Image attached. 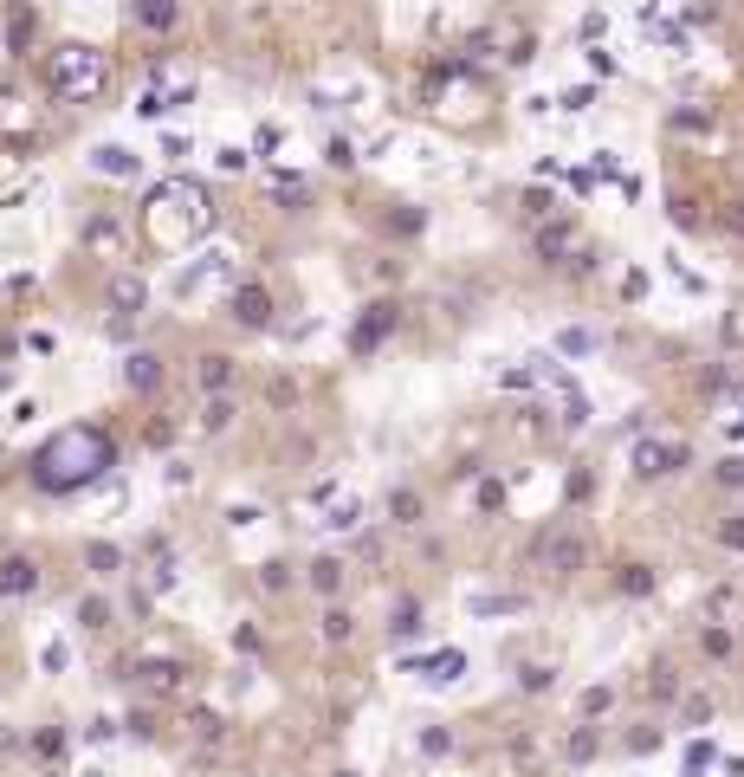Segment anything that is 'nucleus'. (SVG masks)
<instances>
[{
	"instance_id": "obj_1",
	"label": "nucleus",
	"mask_w": 744,
	"mask_h": 777,
	"mask_svg": "<svg viewBox=\"0 0 744 777\" xmlns=\"http://www.w3.org/2000/svg\"><path fill=\"white\" fill-rule=\"evenodd\" d=\"M117 460H124V441H117V428H104V421H65L59 434H46V441L33 447V460H26V480H33L46 499H72V493L98 486V480H104Z\"/></svg>"
},
{
	"instance_id": "obj_2",
	"label": "nucleus",
	"mask_w": 744,
	"mask_h": 777,
	"mask_svg": "<svg viewBox=\"0 0 744 777\" xmlns=\"http://www.w3.org/2000/svg\"><path fill=\"white\" fill-rule=\"evenodd\" d=\"M208 227H214V208H208V188H201L195 175H169V182L149 188V201H142V234H149V247L188 254Z\"/></svg>"
},
{
	"instance_id": "obj_3",
	"label": "nucleus",
	"mask_w": 744,
	"mask_h": 777,
	"mask_svg": "<svg viewBox=\"0 0 744 777\" xmlns=\"http://www.w3.org/2000/svg\"><path fill=\"white\" fill-rule=\"evenodd\" d=\"M39 78L59 104H98L111 91V52H98L91 39H52L39 52Z\"/></svg>"
},
{
	"instance_id": "obj_4",
	"label": "nucleus",
	"mask_w": 744,
	"mask_h": 777,
	"mask_svg": "<svg viewBox=\"0 0 744 777\" xmlns=\"http://www.w3.org/2000/svg\"><path fill=\"white\" fill-rule=\"evenodd\" d=\"M590 557H596V544H590V525H583V518H550V525H537V538H531V564H537L544 577H557V583L583 577Z\"/></svg>"
},
{
	"instance_id": "obj_5",
	"label": "nucleus",
	"mask_w": 744,
	"mask_h": 777,
	"mask_svg": "<svg viewBox=\"0 0 744 777\" xmlns=\"http://www.w3.org/2000/svg\"><path fill=\"white\" fill-rule=\"evenodd\" d=\"M686 467H693V447L673 441V434H647V441H634V454H628V473H634V480H673V473H686Z\"/></svg>"
},
{
	"instance_id": "obj_6",
	"label": "nucleus",
	"mask_w": 744,
	"mask_h": 777,
	"mask_svg": "<svg viewBox=\"0 0 744 777\" xmlns=\"http://www.w3.org/2000/svg\"><path fill=\"white\" fill-rule=\"evenodd\" d=\"M576 254H583L576 214H550V221L531 227V259H537V266H576Z\"/></svg>"
},
{
	"instance_id": "obj_7",
	"label": "nucleus",
	"mask_w": 744,
	"mask_h": 777,
	"mask_svg": "<svg viewBox=\"0 0 744 777\" xmlns=\"http://www.w3.org/2000/svg\"><path fill=\"white\" fill-rule=\"evenodd\" d=\"M401 324V305L395 298H375V305H363V318L350 324V357H375L382 344H388V331Z\"/></svg>"
},
{
	"instance_id": "obj_8",
	"label": "nucleus",
	"mask_w": 744,
	"mask_h": 777,
	"mask_svg": "<svg viewBox=\"0 0 744 777\" xmlns=\"http://www.w3.org/2000/svg\"><path fill=\"white\" fill-rule=\"evenodd\" d=\"M686 687H693V680H686V674L673 667V654H654V661L641 667V687H634V693H641L647 706H660V713H673V700H680Z\"/></svg>"
},
{
	"instance_id": "obj_9",
	"label": "nucleus",
	"mask_w": 744,
	"mask_h": 777,
	"mask_svg": "<svg viewBox=\"0 0 744 777\" xmlns=\"http://www.w3.org/2000/svg\"><path fill=\"white\" fill-rule=\"evenodd\" d=\"M39 590H46V564L33 551H7L0 557V596L7 603H33Z\"/></svg>"
},
{
	"instance_id": "obj_10",
	"label": "nucleus",
	"mask_w": 744,
	"mask_h": 777,
	"mask_svg": "<svg viewBox=\"0 0 744 777\" xmlns=\"http://www.w3.org/2000/svg\"><path fill=\"white\" fill-rule=\"evenodd\" d=\"M693 648H699L706 667H732V661H739V629H732L726 616H699V622H693Z\"/></svg>"
},
{
	"instance_id": "obj_11",
	"label": "nucleus",
	"mask_w": 744,
	"mask_h": 777,
	"mask_svg": "<svg viewBox=\"0 0 744 777\" xmlns=\"http://www.w3.org/2000/svg\"><path fill=\"white\" fill-rule=\"evenodd\" d=\"M603 745H609V739H603V726H596V719H570V732L557 739V758H563L570 772H583V765H596V758H603Z\"/></svg>"
},
{
	"instance_id": "obj_12",
	"label": "nucleus",
	"mask_w": 744,
	"mask_h": 777,
	"mask_svg": "<svg viewBox=\"0 0 744 777\" xmlns=\"http://www.w3.org/2000/svg\"><path fill=\"white\" fill-rule=\"evenodd\" d=\"M129 26L142 39H169L182 26V0H129Z\"/></svg>"
},
{
	"instance_id": "obj_13",
	"label": "nucleus",
	"mask_w": 744,
	"mask_h": 777,
	"mask_svg": "<svg viewBox=\"0 0 744 777\" xmlns=\"http://www.w3.org/2000/svg\"><path fill=\"white\" fill-rule=\"evenodd\" d=\"M195 428H201V434H234V428H240V395H234V388H221V395H201V408H195Z\"/></svg>"
},
{
	"instance_id": "obj_14",
	"label": "nucleus",
	"mask_w": 744,
	"mask_h": 777,
	"mask_svg": "<svg viewBox=\"0 0 744 777\" xmlns=\"http://www.w3.org/2000/svg\"><path fill=\"white\" fill-rule=\"evenodd\" d=\"M305 583H311V596H324V603H344V583H350V564L344 557H311L305 564Z\"/></svg>"
},
{
	"instance_id": "obj_15",
	"label": "nucleus",
	"mask_w": 744,
	"mask_h": 777,
	"mask_svg": "<svg viewBox=\"0 0 744 777\" xmlns=\"http://www.w3.org/2000/svg\"><path fill=\"white\" fill-rule=\"evenodd\" d=\"M227 311H234V324H247V331H265L272 324V292L252 279V285H240L234 298H227Z\"/></svg>"
},
{
	"instance_id": "obj_16",
	"label": "nucleus",
	"mask_w": 744,
	"mask_h": 777,
	"mask_svg": "<svg viewBox=\"0 0 744 777\" xmlns=\"http://www.w3.org/2000/svg\"><path fill=\"white\" fill-rule=\"evenodd\" d=\"M318 642L331 648V654H344V648L357 642V616H350V603H324V609H318Z\"/></svg>"
},
{
	"instance_id": "obj_17",
	"label": "nucleus",
	"mask_w": 744,
	"mask_h": 777,
	"mask_svg": "<svg viewBox=\"0 0 744 777\" xmlns=\"http://www.w3.org/2000/svg\"><path fill=\"white\" fill-rule=\"evenodd\" d=\"M719 719V700L706 693V687H686L680 700H673V726H686V732H706Z\"/></svg>"
},
{
	"instance_id": "obj_18",
	"label": "nucleus",
	"mask_w": 744,
	"mask_h": 777,
	"mask_svg": "<svg viewBox=\"0 0 744 777\" xmlns=\"http://www.w3.org/2000/svg\"><path fill=\"white\" fill-rule=\"evenodd\" d=\"M234 377H240V363H234L227 350H208V357H195V388H201V395H221V388H234Z\"/></svg>"
},
{
	"instance_id": "obj_19",
	"label": "nucleus",
	"mask_w": 744,
	"mask_h": 777,
	"mask_svg": "<svg viewBox=\"0 0 744 777\" xmlns=\"http://www.w3.org/2000/svg\"><path fill=\"white\" fill-rule=\"evenodd\" d=\"M104 298H111V311H117V318H136V311L149 305V285H142L136 272H111V292H104Z\"/></svg>"
},
{
	"instance_id": "obj_20",
	"label": "nucleus",
	"mask_w": 744,
	"mask_h": 777,
	"mask_svg": "<svg viewBox=\"0 0 744 777\" xmlns=\"http://www.w3.org/2000/svg\"><path fill=\"white\" fill-rule=\"evenodd\" d=\"M421 622H427L421 596H401V603L388 609V642H414V636H421Z\"/></svg>"
},
{
	"instance_id": "obj_21",
	"label": "nucleus",
	"mask_w": 744,
	"mask_h": 777,
	"mask_svg": "<svg viewBox=\"0 0 744 777\" xmlns=\"http://www.w3.org/2000/svg\"><path fill=\"white\" fill-rule=\"evenodd\" d=\"M414 674H421V680H434V687H447V680H460V674H467V654H460V648H441V654L414 661Z\"/></svg>"
},
{
	"instance_id": "obj_22",
	"label": "nucleus",
	"mask_w": 744,
	"mask_h": 777,
	"mask_svg": "<svg viewBox=\"0 0 744 777\" xmlns=\"http://www.w3.org/2000/svg\"><path fill=\"white\" fill-rule=\"evenodd\" d=\"M654 583H660V570L654 564H616V596H654Z\"/></svg>"
},
{
	"instance_id": "obj_23",
	"label": "nucleus",
	"mask_w": 744,
	"mask_h": 777,
	"mask_svg": "<svg viewBox=\"0 0 744 777\" xmlns=\"http://www.w3.org/2000/svg\"><path fill=\"white\" fill-rule=\"evenodd\" d=\"M660 745H667V732H660L654 719H634V732H621V752H628V758H654Z\"/></svg>"
},
{
	"instance_id": "obj_24",
	"label": "nucleus",
	"mask_w": 744,
	"mask_h": 777,
	"mask_svg": "<svg viewBox=\"0 0 744 777\" xmlns=\"http://www.w3.org/2000/svg\"><path fill=\"white\" fill-rule=\"evenodd\" d=\"M421 518H427V499L414 486H395L388 493V525H421Z\"/></svg>"
},
{
	"instance_id": "obj_25",
	"label": "nucleus",
	"mask_w": 744,
	"mask_h": 777,
	"mask_svg": "<svg viewBox=\"0 0 744 777\" xmlns=\"http://www.w3.org/2000/svg\"><path fill=\"white\" fill-rule=\"evenodd\" d=\"M91 169H98V175H117V182H124V175H136V169H142V162H136L129 149H117V143H104V149H91Z\"/></svg>"
},
{
	"instance_id": "obj_26",
	"label": "nucleus",
	"mask_w": 744,
	"mask_h": 777,
	"mask_svg": "<svg viewBox=\"0 0 744 777\" xmlns=\"http://www.w3.org/2000/svg\"><path fill=\"white\" fill-rule=\"evenodd\" d=\"M318 525H324V531H357V525H363V499H331Z\"/></svg>"
},
{
	"instance_id": "obj_27",
	"label": "nucleus",
	"mask_w": 744,
	"mask_h": 777,
	"mask_svg": "<svg viewBox=\"0 0 744 777\" xmlns=\"http://www.w3.org/2000/svg\"><path fill=\"white\" fill-rule=\"evenodd\" d=\"M85 564H91V577H124V551L117 544H85Z\"/></svg>"
},
{
	"instance_id": "obj_28",
	"label": "nucleus",
	"mask_w": 744,
	"mask_h": 777,
	"mask_svg": "<svg viewBox=\"0 0 744 777\" xmlns=\"http://www.w3.org/2000/svg\"><path fill=\"white\" fill-rule=\"evenodd\" d=\"M124 377H129V388H156V383H162V357H156V350H136Z\"/></svg>"
},
{
	"instance_id": "obj_29",
	"label": "nucleus",
	"mask_w": 744,
	"mask_h": 777,
	"mask_svg": "<svg viewBox=\"0 0 744 777\" xmlns=\"http://www.w3.org/2000/svg\"><path fill=\"white\" fill-rule=\"evenodd\" d=\"M252 583H259L265 596H278V590H292V564H285V557H272V564H259V570H252Z\"/></svg>"
},
{
	"instance_id": "obj_30",
	"label": "nucleus",
	"mask_w": 744,
	"mask_h": 777,
	"mask_svg": "<svg viewBox=\"0 0 744 777\" xmlns=\"http://www.w3.org/2000/svg\"><path fill=\"white\" fill-rule=\"evenodd\" d=\"M616 706V687H583V700H576V719H596L603 726V713Z\"/></svg>"
},
{
	"instance_id": "obj_31",
	"label": "nucleus",
	"mask_w": 744,
	"mask_h": 777,
	"mask_svg": "<svg viewBox=\"0 0 744 777\" xmlns=\"http://www.w3.org/2000/svg\"><path fill=\"white\" fill-rule=\"evenodd\" d=\"M518 687H524V693H550V687H557V667H550V661H531V667H518Z\"/></svg>"
},
{
	"instance_id": "obj_32",
	"label": "nucleus",
	"mask_w": 744,
	"mask_h": 777,
	"mask_svg": "<svg viewBox=\"0 0 744 777\" xmlns=\"http://www.w3.org/2000/svg\"><path fill=\"white\" fill-rule=\"evenodd\" d=\"M712 765H719V745H712V739H693V745H686V777H706Z\"/></svg>"
},
{
	"instance_id": "obj_33",
	"label": "nucleus",
	"mask_w": 744,
	"mask_h": 777,
	"mask_svg": "<svg viewBox=\"0 0 744 777\" xmlns=\"http://www.w3.org/2000/svg\"><path fill=\"white\" fill-rule=\"evenodd\" d=\"M467 609H473V616H518V609H524V596H473Z\"/></svg>"
},
{
	"instance_id": "obj_34",
	"label": "nucleus",
	"mask_w": 744,
	"mask_h": 777,
	"mask_svg": "<svg viewBox=\"0 0 744 777\" xmlns=\"http://www.w3.org/2000/svg\"><path fill=\"white\" fill-rule=\"evenodd\" d=\"M26 124V104H20V91H13V85H0V136H7V130H20Z\"/></svg>"
},
{
	"instance_id": "obj_35",
	"label": "nucleus",
	"mask_w": 744,
	"mask_h": 777,
	"mask_svg": "<svg viewBox=\"0 0 744 777\" xmlns=\"http://www.w3.org/2000/svg\"><path fill=\"white\" fill-rule=\"evenodd\" d=\"M712 538H719L726 551H739V557H744V513H726L719 525H712Z\"/></svg>"
},
{
	"instance_id": "obj_36",
	"label": "nucleus",
	"mask_w": 744,
	"mask_h": 777,
	"mask_svg": "<svg viewBox=\"0 0 744 777\" xmlns=\"http://www.w3.org/2000/svg\"><path fill=\"white\" fill-rule=\"evenodd\" d=\"M33 752L39 758H65V726H39L33 732Z\"/></svg>"
},
{
	"instance_id": "obj_37",
	"label": "nucleus",
	"mask_w": 744,
	"mask_h": 777,
	"mask_svg": "<svg viewBox=\"0 0 744 777\" xmlns=\"http://www.w3.org/2000/svg\"><path fill=\"white\" fill-rule=\"evenodd\" d=\"M712 480H719L726 493H744V460H739V454H726V460L712 467Z\"/></svg>"
},
{
	"instance_id": "obj_38",
	"label": "nucleus",
	"mask_w": 744,
	"mask_h": 777,
	"mask_svg": "<svg viewBox=\"0 0 744 777\" xmlns=\"http://www.w3.org/2000/svg\"><path fill=\"white\" fill-rule=\"evenodd\" d=\"M447 752H454V732L447 726H427L421 732V758H447Z\"/></svg>"
},
{
	"instance_id": "obj_39",
	"label": "nucleus",
	"mask_w": 744,
	"mask_h": 777,
	"mask_svg": "<svg viewBox=\"0 0 744 777\" xmlns=\"http://www.w3.org/2000/svg\"><path fill=\"white\" fill-rule=\"evenodd\" d=\"M557 350H570V357H583V350H596V337H590V331H563V337H557Z\"/></svg>"
},
{
	"instance_id": "obj_40",
	"label": "nucleus",
	"mask_w": 744,
	"mask_h": 777,
	"mask_svg": "<svg viewBox=\"0 0 744 777\" xmlns=\"http://www.w3.org/2000/svg\"><path fill=\"white\" fill-rule=\"evenodd\" d=\"M85 739H91V745H104V739H117V719H91V726H85Z\"/></svg>"
},
{
	"instance_id": "obj_41",
	"label": "nucleus",
	"mask_w": 744,
	"mask_h": 777,
	"mask_svg": "<svg viewBox=\"0 0 744 777\" xmlns=\"http://www.w3.org/2000/svg\"><path fill=\"white\" fill-rule=\"evenodd\" d=\"M324 156H331V169H350V162H357V156H350V143H344V136H337V143H331V149H324Z\"/></svg>"
},
{
	"instance_id": "obj_42",
	"label": "nucleus",
	"mask_w": 744,
	"mask_h": 777,
	"mask_svg": "<svg viewBox=\"0 0 744 777\" xmlns=\"http://www.w3.org/2000/svg\"><path fill=\"white\" fill-rule=\"evenodd\" d=\"M726 234H739V240H744V201H732V208H726Z\"/></svg>"
},
{
	"instance_id": "obj_43",
	"label": "nucleus",
	"mask_w": 744,
	"mask_h": 777,
	"mask_svg": "<svg viewBox=\"0 0 744 777\" xmlns=\"http://www.w3.org/2000/svg\"><path fill=\"white\" fill-rule=\"evenodd\" d=\"M46 777H65V772H59V765H52V772H46Z\"/></svg>"
},
{
	"instance_id": "obj_44",
	"label": "nucleus",
	"mask_w": 744,
	"mask_h": 777,
	"mask_svg": "<svg viewBox=\"0 0 744 777\" xmlns=\"http://www.w3.org/2000/svg\"><path fill=\"white\" fill-rule=\"evenodd\" d=\"M337 777H363V772H337Z\"/></svg>"
}]
</instances>
